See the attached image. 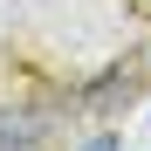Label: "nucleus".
Instances as JSON below:
<instances>
[{"label": "nucleus", "instance_id": "2", "mask_svg": "<svg viewBox=\"0 0 151 151\" xmlns=\"http://www.w3.org/2000/svg\"><path fill=\"white\" fill-rule=\"evenodd\" d=\"M110 144H117V137H96V144H89V151H110Z\"/></svg>", "mask_w": 151, "mask_h": 151}, {"label": "nucleus", "instance_id": "1", "mask_svg": "<svg viewBox=\"0 0 151 151\" xmlns=\"http://www.w3.org/2000/svg\"><path fill=\"white\" fill-rule=\"evenodd\" d=\"M0 151H41L35 124H28V117H0Z\"/></svg>", "mask_w": 151, "mask_h": 151}]
</instances>
